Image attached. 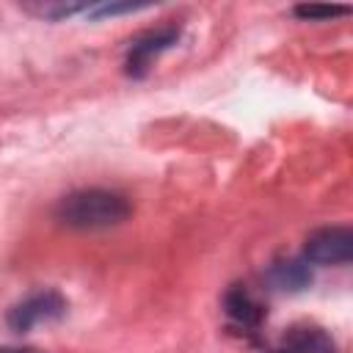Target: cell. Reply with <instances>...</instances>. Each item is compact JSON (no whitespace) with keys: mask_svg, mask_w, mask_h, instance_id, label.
Masks as SVG:
<instances>
[{"mask_svg":"<svg viewBox=\"0 0 353 353\" xmlns=\"http://www.w3.org/2000/svg\"><path fill=\"white\" fill-rule=\"evenodd\" d=\"M55 218L80 232H97V229H110L119 226L121 221L130 218V204L124 196L102 188H88V190H74L63 196L55 207Z\"/></svg>","mask_w":353,"mask_h":353,"instance_id":"cell-1","label":"cell"},{"mask_svg":"<svg viewBox=\"0 0 353 353\" xmlns=\"http://www.w3.org/2000/svg\"><path fill=\"white\" fill-rule=\"evenodd\" d=\"M303 259L312 265H347L353 259V232L345 226H325L306 237Z\"/></svg>","mask_w":353,"mask_h":353,"instance_id":"cell-2","label":"cell"},{"mask_svg":"<svg viewBox=\"0 0 353 353\" xmlns=\"http://www.w3.org/2000/svg\"><path fill=\"white\" fill-rule=\"evenodd\" d=\"M66 314V301L61 292L55 290H44V292H36L30 298H25L22 303H17L11 312H8V325L14 331H30L33 325L39 323H52V320H61Z\"/></svg>","mask_w":353,"mask_h":353,"instance_id":"cell-3","label":"cell"},{"mask_svg":"<svg viewBox=\"0 0 353 353\" xmlns=\"http://www.w3.org/2000/svg\"><path fill=\"white\" fill-rule=\"evenodd\" d=\"M179 39V30L176 28H163V30H152V33H143L141 39L132 41L130 52H127V74L132 77H143L149 63L165 52L174 41Z\"/></svg>","mask_w":353,"mask_h":353,"instance_id":"cell-4","label":"cell"},{"mask_svg":"<svg viewBox=\"0 0 353 353\" xmlns=\"http://www.w3.org/2000/svg\"><path fill=\"white\" fill-rule=\"evenodd\" d=\"M281 347L287 353H336L334 339L317 325H292Z\"/></svg>","mask_w":353,"mask_h":353,"instance_id":"cell-5","label":"cell"},{"mask_svg":"<svg viewBox=\"0 0 353 353\" xmlns=\"http://www.w3.org/2000/svg\"><path fill=\"white\" fill-rule=\"evenodd\" d=\"M223 309H226V314H229L234 323H240V325H245V328L259 325L262 317H265L262 303L254 301V295H251L245 287H232V290L226 292V298H223Z\"/></svg>","mask_w":353,"mask_h":353,"instance_id":"cell-6","label":"cell"},{"mask_svg":"<svg viewBox=\"0 0 353 353\" xmlns=\"http://www.w3.org/2000/svg\"><path fill=\"white\" fill-rule=\"evenodd\" d=\"M270 284L276 290H303L312 281L309 273V262L306 259H287V262H276L268 273Z\"/></svg>","mask_w":353,"mask_h":353,"instance_id":"cell-7","label":"cell"},{"mask_svg":"<svg viewBox=\"0 0 353 353\" xmlns=\"http://www.w3.org/2000/svg\"><path fill=\"white\" fill-rule=\"evenodd\" d=\"M339 14H347V6H298L295 8V17L301 19H331V17H339Z\"/></svg>","mask_w":353,"mask_h":353,"instance_id":"cell-8","label":"cell"},{"mask_svg":"<svg viewBox=\"0 0 353 353\" xmlns=\"http://www.w3.org/2000/svg\"><path fill=\"white\" fill-rule=\"evenodd\" d=\"M0 353H39V350H30V347H0Z\"/></svg>","mask_w":353,"mask_h":353,"instance_id":"cell-9","label":"cell"},{"mask_svg":"<svg viewBox=\"0 0 353 353\" xmlns=\"http://www.w3.org/2000/svg\"><path fill=\"white\" fill-rule=\"evenodd\" d=\"M270 353H287V350H284V347H279V350H270Z\"/></svg>","mask_w":353,"mask_h":353,"instance_id":"cell-10","label":"cell"}]
</instances>
